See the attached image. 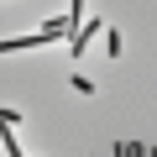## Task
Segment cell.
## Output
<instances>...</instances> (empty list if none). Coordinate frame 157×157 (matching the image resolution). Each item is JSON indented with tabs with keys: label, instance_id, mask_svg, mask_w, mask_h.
<instances>
[{
	"label": "cell",
	"instance_id": "obj_1",
	"mask_svg": "<svg viewBox=\"0 0 157 157\" xmlns=\"http://www.w3.org/2000/svg\"><path fill=\"white\" fill-rule=\"evenodd\" d=\"M94 37H105V21H78V32L68 37V52L78 58V52H84V47H89Z\"/></svg>",
	"mask_w": 157,
	"mask_h": 157
}]
</instances>
